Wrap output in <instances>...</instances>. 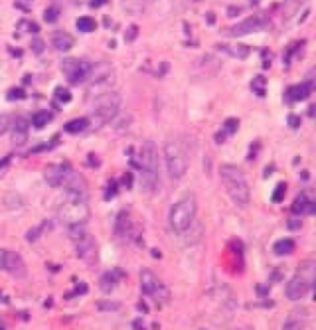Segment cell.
Segmentation results:
<instances>
[{"mask_svg":"<svg viewBox=\"0 0 316 330\" xmlns=\"http://www.w3.org/2000/svg\"><path fill=\"white\" fill-rule=\"evenodd\" d=\"M130 164L141 172V183L145 189L152 190L158 182V147L152 140L142 145L138 157L130 158Z\"/></svg>","mask_w":316,"mask_h":330,"instance_id":"6da1fadb","label":"cell"},{"mask_svg":"<svg viewBox=\"0 0 316 330\" xmlns=\"http://www.w3.org/2000/svg\"><path fill=\"white\" fill-rule=\"evenodd\" d=\"M220 177L224 184L226 193L231 201L239 207H246L251 202V190L247 181L239 167L235 164L225 163L220 166Z\"/></svg>","mask_w":316,"mask_h":330,"instance_id":"7a4b0ae2","label":"cell"},{"mask_svg":"<svg viewBox=\"0 0 316 330\" xmlns=\"http://www.w3.org/2000/svg\"><path fill=\"white\" fill-rule=\"evenodd\" d=\"M121 105V97L115 92H105L97 95L93 103L91 126L93 130L100 129L118 115Z\"/></svg>","mask_w":316,"mask_h":330,"instance_id":"3957f363","label":"cell"},{"mask_svg":"<svg viewBox=\"0 0 316 330\" xmlns=\"http://www.w3.org/2000/svg\"><path fill=\"white\" fill-rule=\"evenodd\" d=\"M316 280V262L312 260L303 261L298 267L297 273L286 283L285 296L289 300H299L306 296L310 285Z\"/></svg>","mask_w":316,"mask_h":330,"instance_id":"277c9868","label":"cell"},{"mask_svg":"<svg viewBox=\"0 0 316 330\" xmlns=\"http://www.w3.org/2000/svg\"><path fill=\"white\" fill-rule=\"evenodd\" d=\"M196 214V202L194 196H187L170 208L169 224L176 234H183L189 230Z\"/></svg>","mask_w":316,"mask_h":330,"instance_id":"5b68a950","label":"cell"},{"mask_svg":"<svg viewBox=\"0 0 316 330\" xmlns=\"http://www.w3.org/2000/svg\"><path fill=\"white\" fill-rule=\"evenodd\" d=\"M167 171L175 179L182 178L189 169V156L181 143L169 141L164 146Z\"/></svg>","mask_w":316,"mask_h":330,"instance_id":"8992f818","label":"cell"},{"mask_svg":"<svg viewBox=\"0 0 316 330\" xmlns=\"http://www.w3.org/2000/svg\"><path fill=\"white\" fill-rule=\"evenodd\" d=\"M60 216L62 222L68 225V228L73 225H82L88 222L91 216V209L87 202L67 199L66 203L61 207Z\"/></svg>","mask_w":316,"mask_h":330,"instance_id":"52a82bcc","label":"cell"},{"mask_svg":"<svg viewBox=\"0 0 316 330\" xmlns=\"http://www.w3.org/2000/svg\"><path fill=\"white\" fill-rule=\"evenodd\" d=\"M63 73L72 86H79L91 79L94 66L87 61L77 59H66L63 61Z\"/></svg>","mask_w":316,"mask_h":330,"instance_id":"ba28073f","label":"cell"},{"mask_svg":"<svg viewBox=\"0 0 316 330\" xmlns=\"http://www.w3.org/2000/svg\"><path fill=\"white\" fill-rule=\"evenodd\" d=\"M140 282L142 293L155 299L156 302L164 303L169 298V292H168L166 286L149 268H143L141 271Z\"/></svg>","mask_w":316,"mask_h":330,"instance_id":"9c48e42d","label":"cell"},{"mask_svg":"<svg viewBox=\"0 0 316 330\" xmlns=\"http://www.w3.org/2000/svg\"><path fill=\"white\" fill-rule=\"evenodd\" d=\"M269 24V16L266 11H260V13L253 14L248 16L247 19L242 20L239 24L234 25L230 29L231 36L234 37H242L246 35H250L257 31L263 30Z\"/></svg>","mask_w":316,"mask_h":330,"instance_id":"30bf717a","label":"cell"},{"mask_svg":"<svg viewBox=\"0 0 316 330\" xmlns=\"http://www.w3.org/2000/svg\"><path fill=\"white\" fill-rule=\"evenodd\" d=\"M63 186L66 187L67 199L87 202L89 197V184L83 175L72 172Z\"/></svg>","mask_w":316,"mask_h":330,"instance_id":"8fae6325","label":"cell"},{"mask_svg":"<svg viewBox=\"0 0 316 330\" xmlns=\"http://www.w3.org/2000/svg\"><path fill=\"white\" fill-rule=\"evenodd\" d=\"M73 172L72 164L68 161H63L61 163H50L46 166L43 171V177L46 183L52 188H57L63 186L66 183L67 178Z\"/></svg>","mask_w":316,"mask_h":330,"instance_id":"7c38bea8","label":"cell"},{"mask_svg":"<svg viewBox=\"0 0 316 330\" xmlns=\"http://www.w3.org/2000/svg\"><path fill=\"white\" fill-rule=\"evenodd\" d=\"M74 241L77 256L88 265H95L98 261V244L94 236L85 233Z\"/></svg>","mask_w":316,"mask_h":330,"instance_id":"4fadbf2b","label":"cell"},{"mask_svg":"<svg viewBox=\"0 0 316 330\" xmlns=\"http://www.w3.org/2000/svg\"><path fill=\"white\" fill-rule=\"evenodd\" d=\"M3 270L7 271L15 280H25L27 277V266L21 255L15 251L5 250Z\"/></svg>","mask_w":316,"mask_h":330,"instance_id":"5bb4252c","label":"cell"},{"mask_svg":"<svg viewBox=\"0 0 316 330\" xmlns=\"http://www.w3.org/2000/svg\"><path fill=\"white\" fill-rule=\"evenodd\" d=\"M114 233L115 236L123 240L140 239V237L135 235V225H133L129 210L123 209L121 212H119L117 219H115Z\"/></svg>","mask_w":316,"mask_h":330,"instance_id":"9a60e30c","label":"cell"},{"mask_svg":"<svg viewBox=\"0 0 316 330\" xmlns=\"http://www.w3.org/2000/svg\"><path fill=\"white\" fill-rule=\"evenodd\" d=\"M124 276H125V273L120 268L104 272L99 279V282H98L99 283L100 291L105 294H110L117 288V286L120 283V281Z\"/></svg>","mask_w":316,"mask_h":330,"instance_id":"2e32d148","label":"cell"},{"mask_svg":"<svg viewBox=\"0 0 316 330\" xmlns=\"http://www.w3.org/2000/svg\"><path fill=\"white\" fill-rule=\"evenodd\" d=\"M314 88L315 85L312 80H305V82H301L299 85L293 86L292 88H289L286 95H288L291 102H303V100L308 99L310 95H311L312 92H314Z\"/></svg>","mask_w":316,"mask_h":330,"instance_id":"e0dca14e","label":"cell"},{"mask_svg":"<svg viewBox=\"0 0 316 330\" xmlns=\"http://www.w3.org/2000/svg\"><path fill=\"white\" fill-rule=\"evenodd\" d=\"M291 212L294 215H314L316 213V203L310 201L305 195H300L293 202Z\"/></svg>","mask_w":316,"mask_h":330,"instance_id":"ac0fdd59","label":"cell"},{"mask_svg":"<svg viewBox=\"0 0 316 330\" xmlns=\"http://www.w3.org/2000/svg\"><path fill=\"white\" fill-rule=\"evenodd\" d=\"M28 136V120L25 118H19L16 120L15 126L13 130V136H11V141L16 146H22L26 144Z\"/></svg>","mask_w":316,"mask_h":330,"instance_id":"d6986e66","label":"cell"},{"mask_svg":"<svg viewBox=\"0 0 316 330\" xmlns=\"http://www.w3.org/2000/svg\"><path fill=\"white\" fill-rule=\"evenodd\" d=\"M240 127V120L237 118H228L226 119L225 123L222 124L221 130L216 132L215 135V143L221 145L226 141L228 136L235 135Z\"/></svg>","mask_w":316,"mask_h":330,"instance_id":"ffe728a7","label":"cell"},{"mask_svg":"<svg viewBox=\"0 0 316 330\" xmlns=\"http://www.w3.org/2000/svg\"><path fill=\"white\" fill-rule=\"evenodd\" d=\"M52 45L57 51L67 52L74 46V39L65 31H59L52 37Z\"/></svg>","mask_w":316,"mask_h":330,"instance_id":"44dd1931","label":"cell"},{"mask_svg":"<svg viewBox=\"0 0 316 330\" xmlns=\"http://www.w3.org/2000/svg\"><path fill=\"white\" fill-rule=\"evenodd\" d=\"M89 127H91V120H89V118H75L73 120L67 121L65 126H63V129H65V131L68 132V134L75 135L79 134V132H83L84 130L89 129Z\"/></svg>","mask_w":316,"mask_h":330,"instance_id":"7402d4cb","label":"cell"},{"mask_svg":"<svg viewBox=\"0 0 316 330\" xmlns=\"http://www.w3.org/2000/svg\"><path fill=\"white\" fill-rule=\"evenodd\" d=\"M295 250V241L292 239H279L274 242L273 253L277 256H286L294 253Z\"/></svg>","mask_w":316,"mask_h":330,"instance_id":"603a6c76","label":"cell"},{"mask_svg":"<svg viewBox=\"0 0 316 330\" xmlns=\"http://www.w3.org/2000/svg\"><path fill=\"white\" fill-rule=\"evenodd\" d=\"M306 322V314L303 311H294L284 324V329H301Z\"/></svg>","mask_w":316,"mask_h":330,"instance_id":"cb8c5ba5","label":"cell"},{"mask_svg":"<svg viewBox=\"0 0 316 330\" xmlns=\"http://www.w3.org/2000/svg\"><path fill=\"white\" fill-rule=\"evenodd\" d=\"M306 3V0H285L283 4V17L285 20L292 19Z\"/></svg>","mask_w":316,"mask_h":330,"instance_id":"d4e9b609","label":"cell"},{"mask_svg":"<svg viewBox=\"0 0 316 330\" xmlns=\"http://www.w3.org/2000/svg\"><path fill=\"white\" fill-rule=\"evenodd\" d=\"M251 91L256 97L265 98L267 94V79L263 76H256L251 82Z\"/></svg>","mask_w":316,"mask_h":330,"instance_id":"484cf974","label":"cell"},{"mask_svg":"<svg viewBox=\"0 0 316 330\" xmlns=\"http://www.w3.org/2000/svg\"><path fill=\"white\" fill-rule=\"evenodd\" d=\"M52 120V114L47 110H41V112L35 113L31 118V123L33 125L36 127V129H42L47 125L48 123H51Z\"/></svg>","mask_w":316,"mask_h":330,"instance_id":"4316f807","label":"cell"},{"mask_svg":"<svg viewBox=\"0 0 316 330\" xmlns=\"http://www.w3.org/2000/svg\"><path fill=\"white\" fill-rule=\"evenodd\" d=\"M77 29L82 33H93L97 29V21L91 16H82L77 20Z\"/></svg>","mask_w":316,"mask_h":330,"instance_id":"83f0119b","label":"cell"},{"mask_svg":"<svg viewBox=\"0 0 316 330\" xmlns=\"http://www.w3.org/2000/svg\"><path fill=\"white\" fill-rule=\"evenodd\" d=\"M46 225H47V222H46V220H43L41 224H39V225H36V227L31 228L25 235L26 241L30 242V244H33V242H36L37 240L40 239V236L42 235V233H43V230H45Z\"/></svg>","mask_w":316,"mask_h":330,"instance_id":"f1b7e54d","label":"cell"},{"mask_svg":"<svg viewBox=\"0 0 316 330\" xmlns=\"http://www.w3.org/2000/svg\"><path fill=\"white\" fill-rule=\"evenodd\" d=\"M121 308V303L111 299H100L97 302V309L99 312H117Z\"/></svg>","mask_w":316,"mask_h":330,"instance_id":"f546056e","label":"cell"},{"mask_svg":"<svg viewBox=\"0 0 316 330\" xmlns=\"http://www.w3.org/2000/svg\"><path fill=\"white\" fill-rule=\"evenodd\" d=\"M286 188H288V184H286L285 182H279V183L275 186L273 193H272L271 201L275 204L282 203V202L284 201V198H285Z\"/></svg>","mask_w":316,"mask_h":330,"instance_id":"4dcf8cb0","label":"cell"},{"mask_svg":"<svg viewBox=\"0 0 316 330\" xmlns=\"http://www.w3.org/2000/svg\"><path fill=\"white\" fill-rule=\"evenodd\" d=\"M59 144H60V141L57 140V139H54V140L48 141V143L36 145V146H34L33 149L30 150V153H41V152L52 151V150L56 149V147L59 146Z\"/></svg>","mask_w":316,"mask_h":330,"instance_id":"1f68e13d","label":"cell"},{"mask_svg":"<svg viewBox=\"0 0 316 330\" xmlns=\"http://www.w3.org/2000/svg\"><path fill=\"white\" fill-rule=\"evenodd\" d=\"M88 291H89L88 285L84 282H80V283H78V285H75L73 291L69 292V293H65V299L68 300V299H72V298H74V297L84 296V294L88 293Z\"/></svg>","mask_w":316,"mask_h":330,"instance_id":"d6a6232c","label":"cell"},{"mask_svg":"<svg viewBox=\"0 0 316 330\" xmlns=\"http://www.w3.org/2000/svg\"><path fill=\"white\" fill-rule=\"evenodd\" d=\"M119 193V183L115 179H110V182L108 183V186L105 188V193H104V199L106 202L111 201L112 198L118 196Z\"/></svg>","mask_w":316,"mask_h":330,"instance_id":"836d02e7","label":"cell"},{"mask_svg":"<svg viewBox=\"0 0 316 330\" xmlns=\"http://www.w3.org/2000/svg\"><path fill=\"white\" fill-rule=\"evenodd\" d=\"M54 98L62 103H69L72 100V93L67 88L57 87V88L54 89Z\"/></svg>","mask_w":316,"mask_h":330,"instance_id":"e575fe53","label":"cell"},{"mask_svg":"<svg viewBox=\"0 0 316 330\" xmlns=\"http://www.w3.org/2000/svg\"><path fill=\"white\" fill-rule=\"evenodd\" d=\"M7 98H8V100H11V102H15V100H22L26 98V92H25V89L19 88V87H15V88H11L10 91L8 92Z\"/></svg>","mask_w":316,"mask_h":330,"instance_id":"d590c367","label":"cell"},{"mask_svg":"<svg viewBox=\"0 0 316 330\" xmlns=\"http://www.w3.org/2000/svg\"><path fill=\"white\" fill-rule=\"evenodd\" d=\"M60 16V10L56 7H50L46 9L45 14H43V19L46 22H56V20Z\"/></svg>","mask_w":316,"mask_h":330,"instance_id":"8d00e7d4","label":"cell"},{"mask_svg":"<svg viewBox=\"0 0 316 330\" xmlns=\"http://www.w3.org/2000/svg\"><path fill=\"white\" fill-rule=\"evenodd\" d=\"M300 47H301V42H298V43H294L291 48H288V50L285 51V54H284V62H285L286 65H289V63L292 62V59L294 57V54L300 50Z\"/></svg>","mask_w":316,"mask_h":330,"instance_id":"74e56055","label":"cell"},{"mask_svg":"<svg viewBox=\"0 0 316 330\" xmlns=\"http://www.w3.org/2000/svg\"><path fill=\"white\" fill-rule=\"evenodd\" d=\"M45 42L42 41L41 39H34L31 41V48H33V52L36 56H40L43 51H45Z\"/></svg>","mask_w":316,"mask_h":330,"instance_id":"f35d334b","label":"cell"},{"mask_svg":"<svg viewBox=\"0 0 316 330\" xmlns=\"http://www.w3.org/2000/svg\"><path fill=\"white\" fill-rule=\"evenodd\" d=\"M261 151V144L258 141H254V143L251 144L250 150H248V155H247V160L252 161L258 156V152Z\"/></svg>","mask_w":316,"mask_h":330,"instance_id":"ab89813d","label":"cell"},{"mask_svg":"<svg viewBox=\"0 0 316 330\" xmlns=\"http://www.w3.org/2000/svg\"><path fill=\"white\" fill-rule=\"evenodd\" d=\"M286 227H288L289 231H298L300 230L301 227H303V223H301L300 219L292 218L291 220H288V223H286Z\"/></svg>","mask_w":316,"mask_h":330,"instance_id":"60d3db41","label":"cell"},{"mask_svg":"<svg viewBox=\"0 0 316 330\" xmlns=\"http://www.w3.org/2000/svg\"><path fill=\"white\" fill-rule=\"evenodd\" d=\"M301 124V119L300 117H298V115L295 114H291L288 117V125L292 127V129H299Z\"/></svg>","mask_w":316,"mask_h":330,"instance_id":"b9f144b4","label":"cell"},{"mask_svg":"<svg viewBox=\"0 0 316 330\" xmlns=\"http://www.w3.org/2000/svg\"><path fill=\"white\" fill-rule=\"evenodd\" d=\"M137 34H138L137 26L131 25L129 29H127V31H126V35H125L126 40H127V41H133V40L136 39V36H137Z\"/></svg>","mask_w":316,"mask_h":330,"instance_id":"7bdbcfd3","label":"cell"},{"mask_svg":"<svg viewBox=\"0 0 316 330\" xmlns=\"http://www.w3.org/2000/svg\"><path fill=\"white\" fill-rule=\"evenodd\" d=\"M9 124H10V119L5 117V115L0 117V135L4 134V132L9 129Z\"/></svg>","mask_w":316,"mask_h":330,"instance_id":"ee69618b","label":"cell"},{"mask_svg":"<svg viewBox=\"0 0 316 330\" xmlns=\"http://www.w3.org/2000/svg\"><path fill=\"white\" fill-rule=\"evenodd\" d=\"M121 181H123V183L125 184V186L130 189V188H131V186H132L133 176L130 172H127V173H125V175L123 176V179H121Z\"/></svg>","mask_w":316,"mask_h":330,"instance_id":"f6af8a7d","label":"cell"},{"mask_svg":"<svg viewBox=\"0 0 316 330\" xmlns=\"http://www.w3.org/2000/svg\"><path fill=\"white\" fill-rule=\"evenodd\" d=\"M256 292H257V294L260 297H266L267 294H268V292H269V288L267 287V286H261V285H258L257 287H256Z\"/></svg>","mask_w":316,"mask_h":330,"instance_id":"bcb514c9","label":"cell"},{"mask_svg":"<svg viewBox=\"0 0 316 330\" xmlns=\"http://www.w3.org/2000/svg\"><path fill=\"white\" fill-rule=\"evenodd\" d=\"M88 162L92 167H98L100 164V161L98 160V157H95L94 153H89L88 155Z\"/></svg>","mask_w":316,"mask_h":330,"instance_id":"7dc6e473","label":"cell"},{"mask_svg":"<svg viewBox=\"0 0 316 330\" xmlns=\"http://www.w3.org/2000/svg\"><path fill=\"white\" fill-rule=\"evenodd\" d=\"M10 161H11V156H7V157H4V158H2V160H0V172H2L3 170L8 169Z\"/></svg>","mask_w":316,"mask_h":330,"instance_id":"c3c4849f","label":"cell"},{"mask_svg":"<svg viewBox=\"0 0 316 330\" xmlns=\"http://www.w3.org/2000/svg\"><path fill=\"white\" fill-rule=\"evenodd\" d=\"M271 280L274 281V282H279V281L283 280V274L282 273H278L277 271H274L273 273L271 274Z\"/></svg>","mask_w":316,"mask_h":330,"instance_id":"681fc988","label":"cell"},{"mask_svg":"<svg viewBox=\"0 0 316 330\" xmlns=\"http://www.w3.org/2000/svg\"><path fill=\"white\" fill-rule=\"evenodd\" d=\"M106 3V0H92L91 5L93 8H99L101 5H104Z\"/></svg>","mask_w":316,"mask_h":330,"instance_id":"f907efd6","label":"cell"},{"mask_svg":"<svg viewBox=\"0 0 316 330\" xmlns=\"http://www.w3.org/2000/svg\"><path fill=\"white\" fill-rule=\"evenodd\" d=\"M274 172V167L273 166H267L265 169V177L268 178L272 173Z\"/></svg>","mask_w":316,"mask_h":330,"instance_id":"816d5d0a","label":"cell"},{"mask_svg":"<svg viewBox=\"0 0 316 330\" xmlns=\"http://www.w3.org/2000/svg\"><path fill=\"white\" fill-rule=\"evenodd\" d=\"M4 255L5 250L0 249V270H3V265H4Z\"/></svg>","mask_w":316,"mask_h":330,"instance_id":"f5cc1de1","label":"cell"},{"mask_svg":"<svg viewBox=\"0 0 316 330\" xmlns=\"http://www.w3.org/2000/svg\"><path fill=\"white\" fill-rule=\"evenodd\" d=\"M132 328H133V329H142L141 319H136L135 322L132 323Z\"/></svg>","mask_w":316,"mask_h":330,"instance_id":"db71d44e","label":"cell"},{"mask_svg":"<svg viewBox=\"0 0 316 330\" xmlns=\"http://www.w3.org/2000/svg\"><path fill=\"white\" fill-rule=\"evenodd\" d=\"M0 303H9V297L3 296L2 291H0Z\"/></svg>","mask_w":316,"mask_h":330,"instance_id":"11a10c76","label":"cell"},{"mask_svg":"<svg viewBox=\"0 0 316 330\" xmlns=\"http://www.w3.org/2000/svg\"><path fill=\"white\" fill-rule=\"evenodd\" d=\"M310 115H312V117L315 118V120H316V103L314 104V105L311 106V108H310V113H309Z\"/></svg>","mask_w":316,"mask_h":330,"instance_id":"9f6ffc18","label":"cell"},{"mask_svg":"<svg viewBox=\"0 0 316 330\" xmlns=\"http://www.w3.org/2000/svg\"><path fill=\"white\" fill-rule=\"evenodd\" d=\"M52 302H53V298H52V297L47 298V300H46V303H45V307H46V308H51Z\"/></svg>","mask_w":316,"mask_h":330,"instance_id":"6f0895ef","label":"cell"},{"mask_svg":"<svg viewBox=\"0 0 316 330\" xmlns=\"http://www.w3.org/2000/svg\"><path fill=\"white\" fill-rule=\"evenodd\" d=\"M152 255H155L156 259H161V253H159L158 250H156V249L152 251Z\"/></svg>","mask_w":316,"mask_h":330,"instance_id":"680465c9","label":"cell"},{"mask_svg":"<svg viewBox=\"0 0 316 330\" xmlns=\"http://www.w3.org/2000/svg\"><path fill=\"white\" fill-rule=\"evenodd\" d=\"M4 328H5V324L0 320V329H4Z\"/></svg>","mask_w":316,"mask_h":330,"instance_id":"91938a15","label":"cell"},{"mask_svg":"<svg viewBox=\"0 0 316 330\" xmlns=\"http://www.w3.org/2000/svg\"><path fill=\"white\" fill-rule=\"evenodd\" d=\"M257 3H258V0H252V4H253V5H256Z\"/></svg>","mask_w":316,"mask_h":330,"instance_id":"94428289","label":"cell"},{"mask_svg":"<svg viewBox=\"0 0 316 330\" xmlns=\"http://www.w3.org/2000/svg\"><path fill=\"white\" fill-rule=\"evenodd\" d=\"M196 2H199V0H196Z\"/></svg>","mask_w":316,"mask_h":330,"instance_id":"6125c7cd","label":"cell"}]
</instances>
